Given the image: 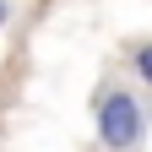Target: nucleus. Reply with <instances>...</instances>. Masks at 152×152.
<instances>
[{
  "label": "nucleus",
  "instance_id": "nucleus-2",
  "mask_svg": "<svg viewBox=\"0 0 152 152\" xmlns=\"http://www.w3.org/2000/svg\"><path fill=\"white\" fill-rule=\"evenodd\" d=\"M130 71H136L141 92H152V38H141V44H130Z\"/></svg>",
  "mask_w": 152,
  "mask_h": 152
},
{
  "label": "nucleus",
  "instance_id": "nucleus-1",
  "mask_svg": "<svg viewBox=\"0 0 152 152\" xmlns=\"http://www.w3.org/2000/svg\"><path fill=\"white\" fill-rule=\"evenodd\" d=\"M92 120H98V147L103 152H136L147 141V98L125 82H103L92 98Z\"/></svg>",
  "mask_w": 152,
  "mask_h": 152
},
{
  "label": "nucleus",
  "instance_id": "nucleus-3",
  "mask_svg": "<svg viewBox=\"0 0 152 152\" xmlns=\"http://www.w3.org/2000/svg\"><path fill=\"white\" fill-rule=\"evenodd\" d=\"M0 27H6V0H0Z\"/></svg>",
  "mask_w": 152,
  "mask_h": 152
}]
</instances>
